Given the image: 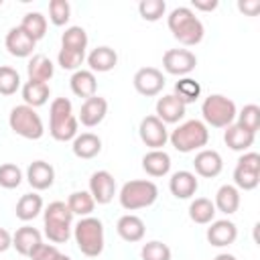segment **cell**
<instances>
[{
    "instance_id": "1",
    "label": "cell",
    "mask_w": 260,
    "mask_h": 260,
    "mask_svg": "<svg viewBox=\"0 0 260 260\" xmlns=\"http://www.w3.org/2000/svg\"><path fill=\"white\" fill-rule=\"evenodd\" d=\"M167 24L173 37L185 47H195L203 41L205 26L189 6H179L171 10V14L167 16Z\"/></svg>"
},
{
    "instance_id": "2",
    "label": "cell",
    "mask_w": 260,
    "mask_h": 260,
    "mask_svg": "<svg viewBox=\"0 0 260 260\" xmlns=\"http://www.w3.org/2000/svg\"><path fill=\"white\" fill-rule=\"evenodd\" d=\"M77 118L73 114V104L67 98H55L49 108V132L55 140L67 142L77 136Z\"/></svg>"
},
{
    "instance_id": "3",
    "label": "cell",
    "mask_w": 260,
    "mask_h": 260,
    "mask_svg": "<svg viewBox=\"0 0 260 260\" xmlns=\"http://www.w3.org/2000/svg\"><path fill=\"white\" fill-rule=\"evenodd\" d=\"M45 219V236L53 244H63L71 238L73 230V213L65 201H53L43 211Z\"/></svg>"
},
{
    "instance_id": "4",
    "label": "cell",
    "mask_w": 260,
    "mask_h": 260,
    "mask_svg": "<svg viewBox=\"0 0 260 260\" xmlns=\"http://www.w3.org/2000/svg\"><path fill=\"white\" fill-rule=\"evenodd\" d=\"M73 238L83 256H89V258L100 256L104 252V244H106L102 219L91 217V215L81 217L73 228Z\"/></svg>"
},
{
    "instance_id": "5",
    "label": "cell",
    "mask_w": 260,
    "mask_h": 260,
    "mask_svg": "<svg viewBox=\"0 0 260 260\" xmlns=\"http://www.w3.org/2000/svg\"><path fill=\"white\" fill-rule=\"evenodd\" d=\"M169 142L173 144L175 150L185 154L193 150H201L209 142V130L201 120H187L169 134Z\"/></svg>"
},
{
    "instance_id": "6",
    "label": "cell",
    "mask_w": 260,
    "mask_h": 260,
    "mask_svg": "<svg viewBox=\"0 0 260 260\" xmlns=\"http://www.w3.org/2000/svg\"><path fill=\"white\" fill-rule=\"evenodd\" d=\"M118 199L126 211L144 209V207H150L158 199V187L148 179H134L122 185Z\"/></svg>"
},
{
    "instance_id": "7",
    "label": "cell",
    "mask_w": 260,
    "mask_h": 260,
    "mask_svg": "<svg viewBox=\"0 0 260 260\" xmlns=\"http://www.w3.org/2000/svg\"><path fill=\"white\" fill-rule=\"evenodd\" d=\"M201 114H203V124L205 126H213V128H228L230 124H234L238 110L236 104L221 95V93H211L203 100L201 104Z\"/></svg>"
},
{
    "instance_id": "8",
    "label": "cell",
    "mask_w": 260,
    "mask_h": 260,
    "mask_svg": "<svg viewBox=\"0 0 260 260\" xmlns=\"http://www.w3.org/2000/svg\"><path fill=\"white\" fill-rule=\"evenodd\" d=\"M8 124H10V130L14 134H18V136H22L26 140H39L45 134V126H43L41 116L37 114L35 108H30L26 104L14 106L10 110Z\"/></svg>"
},
{
    "instance_id": "9",
    "label": "cell",
    "mask_w": 260,
    "mask_h": 260,
    "mask_svg": "<svg viewBox=\"0 0 260 260\" xmlns=\"http://www.w3.org/2000/svg\"><path fill=\"white\" fill-rule=\"evenodd\" d=\"M195 65H197V57L189 49H169L162 55V69L171 75L187 77L195 69Z\"/></svg>"
},
{
    "instance_id": "10",
    "label": "cell",
    "mask_w": 260,
    "mask_h": 260,
    "mask_svg": "<svg viewBox=\"0 0 260 260\" xmlns=\"http://www.w3.org/2000/svg\"><path fill=\"white\" fill-rule=\"evenodd\" d=\"M140 140L150 148V150H162V146L169 142V130L167 124H162L156 116H146L142 118L138 126Z\"/></svg>"
},
{
    "instance_id": "11",
    "label": "cell",
    "mask_w": 260,
    "mask_h": 260,
    "mask_svg": "<svg viewBox=\"0 0 260 260\" xmlns=\"http://www.w3.org/2000/svg\"><path fill=\"white\" fill-rule=\"evenodd\" d=\"M134 89L144 98H154L165 87V75L156 67H142L134 73Z\"/></svg>"
},
{
    "instance_id": "12",
    "label": "cell",
    "mask_w": 260,
    "mask_h": 260,
    "mask_svg": "<svg viewBox=\"0 0 260 260\" xmlns=\"http://www.w3.org/2000/svg\"><path fill=\"white\" fill-rule=\"evenodd\" d=\"M89 195L95 203L106 205L116 195V179L110 171H95L89 177Z\"/></svg>"
},
{
    "instance_id": "13",
    "label": "cell",
    "mask_w": 260,
    "mask_h": 260,
    "mask_svg": "<svg viewBox=\"0 0 260 260\" xmlns=\"http://www.w3.org/2000/svg\"><path fill=\"white\" fill-rule=\"evenodd\" d=\"M4 45L8 49V53L12 57H18V59H24V57H30L35 47H37V41H32L20 26H12L8 32H6V39H4Z\"/></svg>"
},
{
    "instance_id": "14",
    "label": "cell",
    "mask_w": 260,
    "mask_h": 260,
    "mask_svg": "<svg viewBox=\"0 0 260 260\" xmlns=\"http://www.w3.org/2000/svg\"><path fill=\"white\" fill-rule=\"evenodd\" d=\"M205 236H207V242H209L211 246H215V248H225V246H230V244L236 242V238H238V228H236V223L230 221V219H215V221L209 223Z\"/></svg>"
},
{
    "instance_id": "15",
    "label": "cell",
    "mask_w": 260,
    "mask_h": 260,
    "mask_svg": "<svg viewBox=\"0 0 260 260\" xmlns=\"http://www.w3.org/2000/svg\"><path fill=\"white\" fill-rule=\"evenodd\" d=\"M185 104L175 95V93H167L162 98H158L156 102V118L162 124H177L179 120L185 118Z\"/></svg>"
},
{
    "instance_id": "16",
    "label": "cell",
    "mask_w": 260,
    "mask_h": 260,
    "mask_svg": "<svg viewBox=\"0 0 260 260\" xmlns=\"http://www.w3.org/2000/svg\"><path fill=\"white\" fill-rule=\"evenodd\" d=\"M106 114H108V102H106V98L91 95V98H87V100L81 104L77 122H81V124L87 126V128H93V126H98V124L106 118Z\"/></svg>"
},
{
    "instance_id": "17",
    "label": "cell",
    "mask_w": 260,
    "mask_h": 260,
    "mask_svg": "<svg viewBox=\"0 0 260 260\" xmlns=\"http://www.w3.org/2000/svg\"><path fill=\"white\" fill-rule=\"evenodd\" d=\"M193 167H195V173L199 177H205V179H213L221 173L223 169V160H221V154L217 150H211V148H201L197 154H195V160H193Z\"/></svg>"
},
{
    "instance_id": "18",
    "label": "cell",
    "mask_w": 260,
    "mask_h": 260,
    "mask_svg": "<svg viewBox=\"0 0 260 260\" xmlns=\"http://www.w3.org/2000/svg\"><path fill=\"white\" fill-rule=\"evenodd\" d=\"M169 189L177 199H191L199 189V181L191 171H177L169 179Z\"/></svg>"
},
{
    "instance_id": "19",
    "label": "cell",
    "mask_w": 260,
    "mask_h": 260,
    "mask_svg": "<svg viewBox=\"0 0 260 260\" xmlns=\"http://www.w3.org/2000/svg\"><path fill=\"white\" fill-rule=\"evenodd\" d=\"M26 181L32 189L45 191L55 183V169L45 160H35L26 169Z\"/></svg>"
},
{
    "instance_id": "20",
    "label": "cell",
    "mask_w": 260,
    "mask_h": 260,
    "mask_svg": "<svg viewBox=\"0 0 260 260\" xmlns=\"http://www.w3.org/2000/svg\"><path fill=\"white\" fill-rule=\"evenodd\" d=\"M43 242V236L32 225H22L12 234V248L20 256H30V252Z\"/></svg>"
},
{
    "instance_id": "21",
    "label": "cell",
    "mask_w": 260,
    "mask_h": 260,
    "mask_svg": "<svg viewBox=\"0 0 260 260\" xmlns=\"http://www.w3.org/2000/svg\"><path fill=\"white\" fill-rule=\"evenodd\" d=\"M87 65H89V71H98V73H106V71H112L116 65H118V53L112 49V47H95L89 55H87Z\"/></svg>"
},
{
    "instance_id": "22",
    "label": "cell",
    "mask_w": 260,
    "mask_h": 260,
    "mask_svg": "<svg viewBox=\"0 0 260 260\" xmlns=\"http://www.w3.org/2000/svg\"><path fill=\"white\" fill-rule=\"evenodd\" d=\"M73 154L77 158H83V160H89L93 156H98L102 152V138L93 132H81L73 138Z\"/></svg>"
},
{
    "instance_id": "23",
    "label": "cell",
    "mask_w": 260,
    "mask_h": 260,
    "mask_svg": "<svg viewBox=\"0 0 260 260\" xmlns=\"http://www.w3.org/2000/svg\"><path fill=\"white\" fill-rule=\"evenodd\" d=\"M116 232H118V236H120L124 242H130V244H132V242H140V240L144 238L146 228H144V221H142L138 215L126 213V215H122V217L118 219Z\"/></svg>"
},
{
    "instance_id": "24",
    "label": "cell",
    "mask_w": 260,
    "mask_h": 260,
    "mask_svg": "<svg viewBox=\"0 0 260 260\" xmlns=\"http://www.w3.org/2000/svg\"><path fill=\"white\" fill-rule=\"evenodd\" d=\"M69 85H71V91L77 98H83V100L95 95V91H98V79H95V75L89 69L73 71V75L69 79Z\"/></svg>"
},
{
    "instance_id": "25",
    "label": "cell",
    "mask_w": 260,
    "mask_h": 260,
    "mask_svg": "<svg viewBox=\"0 0 260 260\" xmlns=\"http://www.w3.org/2000/svg\"><path fill=\"white\" fill-rule=\"evenodd\" d=\"M142 169L148 177H165L171 171V156L165 150H148L142 156Z\"/></svg>"
},
{
    "instance_id": "26",
    "label": "cell",
    "mask_w": 260,
    "mask_h": 260,
    "mask_svg": "<svg viewBox=\"0 0 260 260\" xmlns=\"http://www.w3.org/2000/svg\"><path fill=\"white\" fill-rule=\"evenodd\" d=\"M26 73H28V81H41V83H47L53 73H55V65L53 61L47 57V55H32L28 65H26Z\"/></svg>"
},
{
    "instance_id": "27",
    "label": "cell",
    "mask_w": 260,
    "mask_h": 260,
    "mask_svg": "<svg viewBox=\"0 0 260 260\" xmlns=\"http://www.w3.org/2000/svg\"><path fill=\"white\" fill-rule=\"evenodd\" d=\"M254 138H256V134L244 130V128L238 126V124H230V126L225 128V132H223V142H225L232 150H236V152L248 150V148L254 144Z\"/></svg>"
},
{
    "instance_id": "28",
    "label": "cell",
    "mask_w": 260,
    "mask_h": 260,
    "mask_svg": "<svg viewBox=\"0 0 260 260\" xmlns=\"http://www.w3.org/2000/svg\"><path fill=\"white\" fill-rule=\"evenodd\" d=\"M215 209L225 213V215H232L238 211L240 207V191L234 187V185H221L215 193V201H213Z\"/></svg>"
},
{
    "instance_id": "29",
    "label": "cell",
    "mask_w": 260,
    "mask_h": 260,
    "mask_svg": "<svg viewBox=\"0 0 260 260\" xmlns=\"http://www.w3.org/2000/svg\"><path fill=\"white\" fill-rule=\"evenodd\" d=\"M49 95H51L49 83L26 81V83L22 85V100H24L26 106H30V108H35V110L41 108V106H45L47 100H49Z\"/></svg>"
},
{
    "instance_id": "30",
    "label": "cell",
    "mask_w": 260,
    "mask_h": 260,
    "mask_svg": "<svg viewBox=\"0 0 260 260\" xmlns=\"http://www.w3.org/2000/svg\"><path fill=\"white\" fill-rule=\"evenodd\" d=\"M43 211V197L39 193H24L16 203V217L20 221H30Z\"/></svg>"
},
{
    "instance_id": "31",
    "label": "cell",
    "mask_w": 260,
    "mask_h": 260,
    "mask_svg": "<svg viewBox=\"0 0 260 260\" xmlns=\"http://www.w3.org/2000/svg\"><path fill=\"white\" fill-rule=\"evenodd\" d=\"M215 213H217V211H215V205H213V201L207 199V197H197V199H193L191 205H189V217H191V221H195V223H199V225L211 223L213 217H215Z\"/></svg>"
},
{
    "instance_id": "32",
    "label": "cell",
    "mask_w": 260,
    "mask_h": 260,
    "mask_svg": "<svg viewBox=\"0 0 260 260\" xmlns=\"http://www.w3.org/2000/svg\"><path fill=\"white\" fill-rule=\"evenodd\" d=\"M260 183V171L258 169H250V167H244V165H236L234 169V187L240 191H252L256 189Z\"/></svg>"
},
{
    "instance_id": "33",
    "label": "cell",
    "mask_w": 260,
    "mask_h": 260,
    "mask_svg": "<svg viewBox=\"0 0 260 260\" xmlns=\"http://www.w3.org/2000/svg\"><path fill=\"white\" fill-rule=\"evenodd\" d=\"M67 207L71 209L73 215L87 217V215H91V211L95 207V201L89 195V191H73L67 199Z\"/></svg>"
},
{
    "instance_id": "34",
    "label": "cell",
    "mask_w": 260,
    "mask_h": 260,
    "mask_svg": "<svg viewBox=\"0 0 260 260\" xmlns=\"http://www.w3.org/2000/svg\"><path fill=\"white\" fill-rule=\"evenodd\" d=\"M20 28L32 39V41H41L47 32V18L41 12H26L22 16Z\"/></svg>"
},
{
    "instance_id": "35",
    "label": "cell",
    "mask_w": 260,
    "mask_h": 260,
    "mask_svg": "<svg viewBox=\"0 0 260 260\" xmlns=\"http://www.w3.org/2000/svg\"><path fill=\"white\" fill-rule=\"evenodd\" d=\"M87 32L83 26H69L65 28V32L61 35V47L63 49H71V51H83L87 49Z\"/></svg>"
},
{
    "instance_id": "36",
    "label": "cell",
    "mask_w": 260,
    "mask_h": 260,
    "mask_svg": "<svg viewBox=\"0 0 260 260\" xmlns=\"http://www.w3.org/2000/svg\"><path fill=\"white\" fill-rule=\"evenodd\" d=\"M175 95L187 106V104H193L199 95H201V85L199 81H195L193 77H181L177 83H175Z\"/></svg>"
},
{
    "instance_id": "37",
    "label": "cell",
    "mask_w": 260,
    "mask_h": 260,
    "mask_svg": "<svg viewBox=\"0 0 260 260\" xmlns=\"http://www.w3.org/2000/svg\"><path fill=\"white\" fill-rule=\"evenodd\" d=\"M236 118H238L236 124L242 126L244 130H248V132H252V134L258 132V128H260V108H258L256 104L244 106Z\"/></svg>"
},
{
    "instance_id": "38",
    "label": "cell",
    "mask_w": 260,
    "mask_h": 260,
    "mask_svg": "<svg viewBox=\"0 0 260 260\" xmlns=\"http://www.w3.org/2000/svg\"><path fill=\"white\" fill-rule=\"evenodd\" d=\"M20 87V75L14 67L2 65L0 67V93L2 95H12Z\"/></svg>"
},
{
    "instance_id": "39",
    "label": "cell",
    "mask_w": 260,
    "mask_h": 260,
    "mask_svg": "<svg viewBox=\"0 0 260 260\" xmlns=\"http://www.w3.org/2000/svg\"><path fill=\"white\" fill-rule=\"evenodd\" d=\"M138 12H140V16H142L144 20L156 22V20H160V18L165 16L167 4H165V0H142V2L138 4Z\"/></svg>"
},
{
    "instance_id": "40",
    "label": "cell",
    "mask_w": 260,
    "mask_h": 260,
    "mask_svg": "<svg viewBox=\"0 0 260 260\" xmlns=\"http://www.w3.org/2000/svg\"><path fill=\"white\" fill-rule=\"evenodd\" d=\"M85 61V53L83 51H71V49H59V55H57V63L61 69L65 71H77Z\"/></svg>"
},
{
    "instance_id": "41",
    "label": "cell",
    "mask_w": 260,
    "mask_h": 260,
    "mask_svg": "<svg viewBox=\"0 0 260 260\" xmlns=\"http://www.w3.org/2000/svg\"><path fill=\"white\" fill-rule=\"evenodd\" d=\"M71 18V6L67 0H51L49 2V20L55 26L67 24Z\"/></svg>"
},
{
    "instance_id": "42",
    "label": "cell",
    "mask_w": 260,
    "mask_h": 260,
    "mask_svg": "<svg viewBox=\"0 0 260 260\" xmlns=\"http://www.w3.org/2000/svg\"><path fill=\"white\" fill-rule=\"evenodd\" d=\"M20 183H22V171L16 165H12V162L0 165V187L16 189Z\"/></svg>"
},
{
    "instance_id": "43",
    "label": "cell",
    "mask_w": 260,
    "mask_h": 260,
    "mask_svg": "<svg viewBox=\"0 0 260 260\" xmlns=\"http://www.w3.org/2000/svg\"><path fill=\"white\" fill-rule=\"evenodd\" d=\"M142 260H171V248L158 240L146 242L140 250Z\"/></svg>"
},
{
    "instance_id": "44",
    "label": "cell",
    "mask_w": 260,
    "mask_h": 260,
    "mask_svg": "<svg viewBox=\"0 0 260 260\" xmlns=\"http://www.w3.org/2000/svg\"><path fill=\"white\" fill-rule=\"evenodd\" d=\"M61 252L57 250V246H53V244H39L32 252H30V260H55L57 256H59Z\"/></svg>"
},
{
    "instance_id": "45",
    "label": "cell",
    "mask_w": 260,
    "mask_h": 260,
    "mask_svg": "<svg viewBox=\"0 0 260 260\" xmlns=\"http://www.w3.org/2000/svg\"><path fill=\"white\" fill-rule=\"evenodd\" d=\"M238 8L248 16H256L260 12V2L258 0H244V2H238Z\"/></svg>"
},
{
    "instance_id": "46",
    "label": "cell",
    "mask_w": 260,
    "mask_h": 260,
    "mask_svg": "<svg viewBox=\"0 0 260 260\" xmlns=\"http://www.w3.org/2000/svg\"><path fill=\"white\" fill-rule=\"evenodd\" d=\"M191 6L195 10H201V12H211L219 6V2L217 0H191Z\"/></svg>"
},
{
    "instance_id": "47",
    "label": "cell",
    "mask_w": 260,
    "mask_h": 260,
    "mask_svg": "<svg viewBox=\"0 0 260 260\" xmlns=\"http://www.w3.org/2000/svg\"><path fill=\"white\" fill-rule=\"evenodd\" d=\"M8 248H12V234L0 228V252H6Z\"/></svg>"
},
{
    "instance_id": "48",
    "label": "cell",
    "mask_w": 260,
    "mask_h": 260,
    "mask_svg": "<svg viewBox=\"0 0 260 260\" xmlns=\"http://www.w3.org/2000/svg\"><path fill=\"white\" fill-rule=\"evenodd\" d=\"M213 260H238V258H236L234 254H225V252H223V254H217Z\"/></svg>"
},
{
    "instance_id": "49",
    "label": "cell",
    "mask_w": 260,
    "mask_h": 260,
    "mask_svg": "<svg viewBox=\"0 0 260 260\" xmlns=\"http://www.w3.org/2000/svg\"><path fill=\"white\" fill-rule=\"evenodd\" d=\"M55 260H71V258H69V256H65V254H59Z\"/></svg>"
},
{
    "instance_id": "50",
    "label": "cell",
    "mask_w": 260,
    "mask_h": 260,
    "mask_svg": "<svg viewBox=\"0 0 260 260\" xmlns=\"http://www.w3.org/2000/svg\"><path fill=\"white\" fill-rule=\"evenodd\" d=\"M0 6H2V0H0Z\"/></svg>"
}]
</instances>
